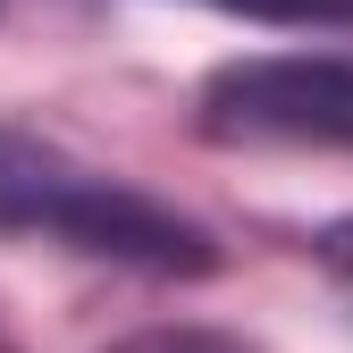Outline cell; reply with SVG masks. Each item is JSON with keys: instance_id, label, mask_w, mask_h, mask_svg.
Listing matches in <instances>:
<instances>
[{"instance_id": "1", "label": "cell", "mask_w": 353, "mask_h": 353, "mask_svg": "<svg viewBox=\"0 0 353 353\" xmlns=\"http://www.w3.org/2000/svg\"><path fill=\"white\" fill-rule=\"evenodd\" d=\"M0 236H42L68 252L118 261L143 278H210L219 244L202 219H185L176 202L126 185L110 168H84L76 152H59L51 135L0 118Z\"/></svg>"}, {"instance_id": "2", "label": "cell", "mask_w": 353, "mask_h": 353, "mask_svg": "<svg viewBox=\"0 0 353 353\" xmlns=\"http://www.w3.org/2000/svg\"><path fill=\"white\" fill-rule=\"evenodd\" d=\"M194 126L244 152H353V59L345 51H261L210 68Z\"/></svg>"}, {"instance_id": "3", "label": "cell", "mask_w": 353, "mask_h": 353, "mask_svg": "<svg viewBox=\"0 0 353 353\" xmlns=\"http://www.w3.org/2000/svg\"><path fill=\"white\" fill-rule=\"evenodd\" d=\"M202 9H228L252 26H353V0H202Z\"/></svg>"}, {"instance_id": "4", "label": "cell", "mask_w": 353, "mask_h": 353, "mask_svg": "<svg viewBox=\"0 0 353 353\" xmlns=\"http://www.w3.org/2000/svg\"><path fill=\"white\" fill-rule=\"evenodd\" d=\"M110 353H252L236 336H219V328H143V336H126Z\"/></svg>"}, {"instance_id": "5", "label": "cell", "mask_w": 353, "mask_h": 353, "mask_svg": "<svg viewBox=\"0 0 353 353\" xmlns=\"http://www.w3.org/2000/svg\"><path fill=\"white\" fill-rule=\"evenodd\" d=\"M312 252H320V261H328V270H336V278L353 286V219H328V228L312 236Z\"/></svg>"}]
</instances>
